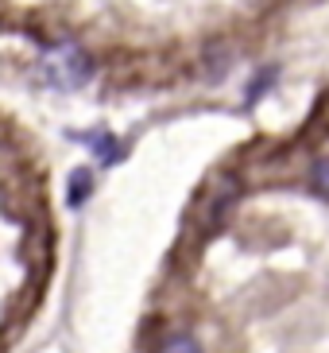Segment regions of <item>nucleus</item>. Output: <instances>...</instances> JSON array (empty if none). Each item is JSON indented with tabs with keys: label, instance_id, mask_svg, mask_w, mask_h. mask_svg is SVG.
I'll return each instance as SVG.
<instances>
[{
	"label": "nucleus",
	"instance_id": "obj_1",
	"mask_svg": "<svg viewBox=\"0 0 329 353\" xmlns=\"http://www.w3.org/2000/svg\"><path fill=\"white\" fill-rule=\"evenodd\" d=\"M47 70L59 78V85H78L89 78V59L78 47H59V51L47 54Z\"/></svg>",
	"mask_w": 329,
	"mask_h": 353
},
{
	"label": "nucleus",
	"instance_id": "obj_2",
	"mask_svg": "<svg viewBox=\"0 0 329 353\" xmlns=\"http://www.w3.org/2000/svg\"><path fill=\"white\" fill-rule=\"evenodd\" d=\"M89 187H93L89 171H74V179H70V206H82L85 198H89Z\"/></svg>",
	"mask_w": 329,
	"mask_h": 353
},
{
	"label": "nucleus",
	"instance_id": "obj_3",
	"mask_svg": "<svg viewBox=\"0 0 329 353\" xmlns=\"http://www.w3.org/2000/svg\"><path fill=\"white\" fill-rule=\"evenodd\" d=\"M159 353H202V345L190 338V334H175V338H167L163 342V350Z\"/></svg>",
	"mask_w": 329,
	"mask_h": 353
},
{
	"label": "nucleus",
	"instance_id": "obj_4",
	"mask_svg": "<svg viewBox=\"0 0 329 353\" xmlns=\"http://www.w3.org/2000/svg\"><path fill=\"white\" fill-rule=\"evenodd\" d=\"M310 187L318 190L321 198H329V159H318L314 171H310Z\"/></svg>",
	"mask_w": 329,
	"mask_h": 353
}]
</instances>
